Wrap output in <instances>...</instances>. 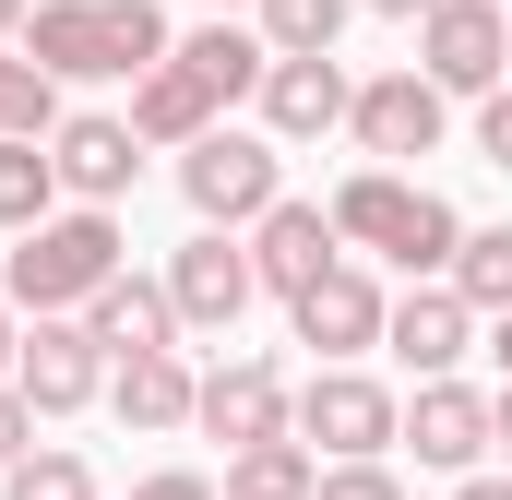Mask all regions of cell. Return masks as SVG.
<instances>
[{"mask_svg": "<svg viewBox=\"0 0 512 500\" xmlns=\"http://www.w3.org/2000/svg\"><path fill=\"white\" fill-rule=\"evenodd\" d=\"M489 441H501V453H512V381H501V405H489Z\"/></svg>", "mask_w": 512, "mask_h": 500, "instance_id": "cell-32", "label": "cell"}, {"mask_svg": "<svg viewBox=\"0 0 512 500\" xmlns=\"http://www.w3.org/2000/svg\"><path fill=\"white\" fill-rule=\"evenodd\" d=\"M453 298L489 310V322L512 310V227H465V250H453Z\"/></svg>", "mask_w": 512, "mask_h": 500, "instance_id": "cell-23", "label": "cell"}, {"mask_svg": "<svg viewBox=\"0 0 512 500\" xmlns=\"http://www.w3.org/2000/svg\"><path fill=\"white\" fill-rule=\"evenodd\" d=\"M286 429H298V453L322 441L334 465H382V441L405 429V405H393L370 370H322L310 393H298V417H286Z\"/></svg>", "mask_w": 512, "mask_h": 500, "instance_id": "cell-6", "label": "cell"}, {"mask_svg": "<svg viewBox=\"0 0 512 500\" xmlns=\"http://www.w3.org/2000/svg\"><path fill=\"white\" fill-rule=\"evenodd\" d=\"M370 12H393V24H429V12H441V0H370Z\"/></svg>", "mask_w": 512, "mask_h": 500, "instance_id": "cell-31", "label": "cell"}, {"mask_svg": "<svg viewBox=\"0 0 512 500\" xmlns=\"http://www.w3.org/2000/svg\"><path fill=\"white\" fill-rule=\"evenodd\" d=\"M346 36V0H262V48L274 60H334Z\"/></svg>", "mask_w": 512, "mask_h": 500, "instance_id": "cell-25", "label": "cell"}, {"mask_svg": "<svg viewBox=\"0 0 512 500\" xmlns=\"http://www.w3.org/2000/svg\"><path fill=\"white\" fill-rule=\"evenodd\" d=\"M477 155L512 167V84H501V96H477Z\"/></svg>", "mask_w": 512, "mask_h": 500, "instance_id": "cell-28", "label": "cell"}, {"mask_svg": "<svg viewBox=\"0 0 512 500\" xmlns=\"http://www.w3.org/2000/svg\"><path fill=\"white\" fill-rule=\"evenodd\" d=\"M453 500H512V477H465V489H453Z\"/></svg>", "mask_w": 512, "mask_h": 500, "instance_id": "cell-33", "label": "cell"}, {"mask_svg": "<svg viewBox=\"0 0 512 500\" xmlns=\"http://www.w3.org/2000/svg\"><path fill=\"white\" fill-rule=\"evenodd\" d=\"M215 500H322V453H298V441L227 453V489H215Z\"/></svg>", "mask_w": 512, "mask_h": 500, "instance_id": "cell-21", "label": "cell"}, {"mask_svg": "<svg viewBox=\"0 0 512 500\" xmlns=\"http://www.w3.org/2000/svg\"><path fill=\"white\" fill-rule=\"evenodd\" d=\"M84 334H96L108 358H167V334H179V310H167V286H143V274H120V286H96V310H84Z\"/></svg>", "mask_w": 512, "mask_h": 500, "instance_id": "cell-18", "label": "cell"}, {"mask_svg": "<svg viewBox=\"0 0 512 500\" xmlns=\"http://www.w3.org/2000/svg\"><path fill=\"white\" fill-rule=\"evenodd\" d=\"M441 84L429 72H382V84H358V108H346V131H358V155L370 167H405V155H441Z\"/></svg>", "mask_w": 512, "mask_h": 500, "instance_id": "cell-8", "label": "cell"}, {"mask_svg": "<svg viewBox=\"0 0 512 500\" xmlns=\"http://www.w3.org/2000/svg\"><path fill=\"white\" fill-rule=\"evenodd\" d=\"M251 298H262L251 239H227V227H203V239L167 262V310H179V322H203V334H227V322H239Z\"/></svg>", "mask_w": 512, "mask_h": 500, "instance_id": "cell-9", "label": "cell"}, {"mask_svg": "<svg viewBox=\"0 0 512 500\" xmlns=\"http://www.w3.org/2000/svg\"><path fill=\"white\" fill-rule=\"evenodd\" d=\"M108 405H120V429H191L203 381L179 370V346H167V358H120L108 370Z\"/></svg>", "mask_w": 512, "mask_h": 500, "instance_id": "cell-19", "label": "cell"}, {"mask_svg": "<svg viewBox=\"0 0 512 500\" xmlns=\"http://www.w3.org/2000/svg\"><path fill=\"white\" fill-rule=\"evenodd\" d=\"M24 441H36V405H24V393H12V381H0V477H12V465H24Z\"/></svg>", "mask_w": 512, "mask_h": 500, "instance_id": "cell-29", "label": "cell"}, {"mask_svg": "<svg viewBox=\"0 0 512 500\" xmlns=\"http://www.w3.org/2000/svg\"><path fill=\"white\" fill-rule=\"evenodd\" d=\"M393 441H417V465H441V477H477V453H489V393H465V381H417V405H405Z\"/></svg>", "mask_w": 512, "mask_h": 500, "instance_id": "cell-14", "label": "cell"}, {"mask_svg": "<svg viewBox=\"0 0 512 500\" xmlns=\"http://www.w3.org/2000/svg\"><path fill=\"white\" fill-rule=\"evenodd\" d=\"M489 358H501V381H512V310H501V334H489Z\"/></svg>", "mask_w": 512, "mask_h": 500, "instance_id": "cell-36", "label": "cell"}, {"mask_svg": "<svg viewBox=\"0 0 512 500\" xmlns=\"http://www.w3.org/2000/svg\"><path fill=\"white\" fill-rule=\"evenodd\" d=\"M465 334H477V310H465L453 286H405V298H393V322H382V346H393L417 381H453Z\"/></svg>", "mask_w": 512, "mask_h": 500, "instance_id": "cell-15", "label": "cell"}, {"mask_svg": "<svg viewBox=\"0 0 512 500\" xmlns=\"http://www.w3.org/2000/svg\"><path fill=\"white\" fill-rule=\"evenodd\" d=\"M12 358H24V334H12V310H0V381H12Z\"/></svg>", "mask_w": 512, "mask_h": 500, "instance_id": "cell-35", "label": "cell"}, {"mask_svg": "<svg viewBox=\"0 0 512 500\" xmlns=\"http://www.w3.org/2000/svg\"><path fill=\"white\" fill-rule=\"evenodd\" d=\"M0 500H96V477H84V453H24L0 477Z\"/></svg>", "mask_w": 512, "mask_h": 500, "instance_id": "cell-26", "label": "cell"}, {"mask_svg": "<svg viewBox=\"0 0 512 500\" xmlns=\"http://www.w3.org/2000/svg\"><path fill=\"white\" fill-rule=\"evenodd\" d=\"M12 393H24L36 417H72V405H96V393H108V346H96L84 322H36V334H24V358H12Z\"/></svg>", "mask_w": 512, "mask_h": 500, "instance_id": "cell-10", "label": "cell"}, {"mask_svg": "<svg viewBox=\"0 0 512 500\" xmlns=\"http://www.w3.org/2000/svg\"><path fill=\"white\" fill-rule=\"evenodd\" d=\"M286 417H298V393L274 381V358H227V370H203V405H191V429H215L227 453H262V441H298Z\"/></svg>", "mask_w": 512, "mask_h": 500, "instance_id": "cell-7", "label": "cell"}, {"mask_svg": "<svg viewBox=\"0 0 512 500\" xmlns=\"http://www.w3.org/2000/svg\"><path fill=\"white\" fill-rule=\"evenodd\" d=\"M120 215H96V203H72V215H48V227H24L12 239V310H36V322H84L96 310V286H120Z\"/></svg>", "mask_w": 512, "mask_h": 500, "instance_id": "cell-2", "label": "cell"}, {"mask_svg": "<svg viewBox=\"0 0 512 500\" xmlns=\"http://www.w3.org/2000/svg\"><path fill=\"white\" fill-rule=\"evenodd\" d=\"M60 215V167L36 155V143H0V227L24 239V227H48Z\"/></svg>", "mask_w": 512, "mask_h": 500, "instance_id": "cell-24", "label": "cell"}, {"mask_svg": "<svg viewBox=\"0 0 512 500\" xmlns=\"http://www.w3.org/2000/svg\"><path fill=\"white\" fill-rule=\"evenodd\" d=\"M203 131H215V96H203V72L155 60V72L131 84V143H143V155H155V143H167V155H191Z\"/></svg>", "mask_w": 512, "mask_h": 500, "instance_id": "cell-17", "label": "cell"}, {"mask_svg": "<svg viewBox=\"0 0 512 500\" xmlns=\"http://www.w3.org/2000/svg\"><path fill=\"white\" fill-rule=\"evenodd\" d=\"M48 131H60V84L24 48H0V143H48Z\"/></svg>", "mask_w": 512, "mask_h": 500, "instance_id": "cell-22", "label": "cell"}, {"mask_svg": "<svg viewBox=\"0 0 512 500\" xmlns=\"http://www.w3.org/2000/svg\"><path fill=\"white\" fill-rule=\"evenodd\" d=\"M48 167H60V191H72V203H96V215H108L131 179H143V143H131V120H60V131H48Z\"/></svg>", "mask_w": 512, "mask_h": 500, "instance_id": "cell-13", "label": "cell"}, {"mask_svg": "<svg viewBox=\"0 0 512 500\" xmlns=\"http://www.w3.org/2000/svg\"><path fill=\"white\" fill-rule=\"evenodd\" d=\"M334 262H346V239H334V203H274V215L251 227V274L274 286V298H310Z\"/></svg>", "mask_w": 512, "mask_h": 500, "instance_id": "cell-11", "label": "cell"}, {"mask_svg": "<svg viewBox=\"0 0 512 500\" xmlns=\"http://www.w3.org/2000/svg\"><path fill=\"white\" fill-rule=\"evenodd\" d=\"M179 72H203L215 108H239V96H262L274 48H262V24H203V36H179Z\"/></svg>", "mask_w": 512, "mask_h": 500, "instance_id": "cell-20", "label": "cell"}, {"mask_svg": "<svg viewBox=\"0 0 512 500\" xmlns=\"http://www.w3.org/2000/svg\"><path fill=\"white\" fill-rule=\"evenodd\" d=\"M0 48H24V0H0Z\"/></svg>", "mask_w": 512, "mask_h": 500, "instance_id": "cell-34", "label": "cell"}, {"mask_svg": "<svg viewBox=\"0 0 512 500\" xmlns=\"http://www.w3.org/2000/svg\"><path fill=\"white\" fill-rule=\"evenodd\" d=\"M24 60L60 84V72H155V60H179V36H167V12L155 0H36L24 12Z\"/></svg>", "mask_w": 512, "mask_h": 500, "instance_id": "cell-1", "label": "cell"}, {"mask_svg": "<svg viewBox=\"0 0 512 500\" xmlns=\"http://www.w3.org/2000/svg\"><path fill=\"white\" fill-rule=\"evenodd\" d=\"M346 108H358V84H346L334 60H274V72H262V120H274V143H322Z\"/></svg>", "mask_w": 512, "mask_h": 500, "instance_id": "cell-16", "label": "cell"}, {"mask_svg": "<svg viewBox=\"0 0 512 500\" xmlns=\"http://www.w3.org/2000/svg\"><path fill=\"white\" fill-rule=\"evenodd\" d=\"M131 500H215V477H191V465H167V477H143Z\"/></svg>", "mask_w": 512, "mask_h": 500, "instance_id": "cell-30", "label": "cell"}, {"mask_svg": "<svg viewBox=\"0 0 512 500\" xmlns=\"http://www.w3.org/2000/svg\"><path fill=\"white\" fill-rule=\"evenodd\" d=\"M322 500H405L393 465H322Z\"/></svg>", "mask_w": 512, "mask_h": 500, "instance_id": "cell-27", "label": "cell"}, {"mask_svg": "<svg viewBox=\"0 0 512 500\" xmlns=\"http://www.w3.org/2000/svg\"><path fill=\"white\" fill-rule=\"evenodd\" d=\"M334 239L382 250V262H405V274H453L465 215H453L429 179H405V167H358V179L334 191Z\"/></svg>", "mask_w": 512, "mask_h": 500, "instance_id": "cell-3", "label": "cell"}, {"mask_svg": "<svg viewBox=\"0 0 512 500\" xmlns=\"http://www.w3.org/2000/svg\"><path fill=\"white\" fill-rule=\"evenodd\" d=\"M417 72H429L441 96H501V72H512V12H501V0H441V12L417 24Z\"/></svg>", "mask_w": 512, "mask_h": 500, "instance_id": "cell-5", "label": "cell"}, {"mask_svg": "<svg viewBox=\"0 0 512 500\" xmlns=\"http://www.w3.org/2000/svg\"><path fill=\"white\" fill-rule=\"evenodd\" d=\"M179 191H191V215H203V227H227V239H239V227H262V215L286 203V167H274V143H262V131H227V120H215L191 155H179Z\"/></svg>", "mask_w": 512, "mask_h": 500, "instance_id": "cell-4", "label": "cell"}, {"mask_svg": "<svg viewBox=\"0 0 512 500\" xmlns=\"http://www.w3.org/2000/svg\"><path fill=\"white\" fill-rule=\"evenodd\" d=\"M286 322H298V346H322V358L346 370L358 346H382L393 298H382V286H370V274H358V262H334V274H322L310 298H286Z\"/></svg>", "mask_w": 512, "mask_h": 500, "instance_id": "cell-12", "label": "cell"}]
</instances>
